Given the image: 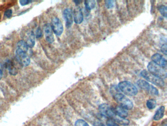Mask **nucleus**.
Listing matches in <instances>:
<instances>
[{
	"label": "nucleus",
	"mask_w": 167,
	"mask_h": 126,
	"mask_svg": "<svg viewBox=\"0 0 167 126\" xmlns=\"http://www.w3.org/2000/svg\"><path fill=\"white\" fill-rule=\"evenodd\" d=\"M119 90L129 96H134L137 94L138 90L134 84L127 81H122L118 84Z\"/></svg>",
	"instance_id": "obj_1"
},
{
	"label": "nucleus",
	"mask_w": 167,
	"mask_h": 126,
	"mask_svg": "<svg viewBox=\"0 0 167 126\" xmlns=\"http://www.w3.org/2000/svg\"><path fill=\"white\" fill-rule=\"evenodd\" d=\"M147 68L148 72L152 75L162 79L166 78L167 74L166 69L153 63V62L148 63Z\"/></svg>",
	"instance_id": "obj_2"
},
{
	"label": "nucleus",
	"mask_w": 167,
	"mask_h": 126,
	"mask_svg": "<svg viewBox=\"0 0 167 126\" xmlns=\"http://www.w3.org/2000/svg\"><path fill=\"white\" fill-rule=\"evenodd\" d=\"M113 98L116 102L120 105V107L126 110H131L133 107V103L127 97L119 92L113 94Z\"/></svg>",
	"instance_id": "obj_3"
},
{
	"label": "nucleus",
	"mask_w": 167,
	"mask_h": 126,
	"mask_svg": "<svg viewBox=\"0 0 167 126\" xmlns=\"http://www.w3.org/2000/svg\"><path fill=\"white\" fill-rule=\"evenodd\" d=\"M140 74L141 76L146 79V80L154 84L156 86L160 87H163L165 86V82L163 79L152 75V74H150L149 72H147L146 70H142Z\"/></svg>",
	"instance_id": "obj_4"
},
{
	"label": "nucleus",
	"mask_w": 167,
	"mask_h": 126,
	"mask_svg": "<svg viewBox=\"0 0 167 126\" xmlns=\"http://www.w3.org/2000/svg\"><path fill=\"white\" fill-rule=\"evenodd\" d=\"M137 84L141 89L146 91L150 94L152 96H158L159 94L158 90L156 88L148 83L146 81L144 80H139L137 82Z\"/></svg>",
	"instance_id": "obj_5"
},
{
	"label": "nucleus",
	"mask_w": 167,
	"mask_h": 126,
	"mask_svg": "<svg viewBox=\"0 0 167 126\" xmlns=\"http://www.w3.org/2000/svg\"><path fill=\"white\" fill-rule=\"evenodd\" d=\"M16 57L17 58L18 62L22 66L27 67L30 65V59L27 53L24 52L23 51L17 49L16 51Z\"/></svg>",
	"instance_id": "obj_6"
},
{
	"label": "nucleus",
	"mask_w": 167,
	"mask_h": 126,
	"mask_svg": "<svg viewBox=\"0 0 167 126\" xmlns=\"http://www.w3.org/2000/svg\"><path fill=\"white\" fill-rule=\"evenodd\" d=\"M51 28L56 35H61L63 32V26L61 21L58 17H54L52 20Z\"/></svg>",
	"instance_id": "obj_7"
},
{
	"label": "nucleus",
	"mask_w": 167,
	"mask_h": 126,
	"mask_svg": "<svg viewBox=\"0 0 167 126\" xmlns=\"http://www.w3.org/2000/svg\"><path fill=\"white\" fill-rule=\"evenodd\" d=\"M99 113L103 117L111 119L114 114H115L111 108L107 104L103 103L99 107Z\"/></svg>",
	"instance_id": "obj_8"
},
{
	"label": "nucleus",
	"mask_w": 167,
	"mask_h": 126,
	"mask_svg": "<svg viewBox=\"0 0 167 126\" xmlns=\"http://www.w3.org/2000/svg\"><path fill=\"white\" fill-rule=\"evenodd\" d=\"M152 61L153 63L158 65L164 69L166 68L167 67V61L163 56L159 53H156L153 55L152 57Z\"/></svg>",
	"instance_id": "obj_9"
},
{
	"label": "nucleus",
	"mask_w": 167,
	"mask_h": 126,
	"mask_svg": "<svg viewBox=\"0 0 167 126\" xmlns=\"http://www.w3.org/2000/svg\"><path fill=\"white\" fill-rule=\"evenodd\" d=\"M63 17L66 22V27L69 28L72 26L73 23V11L71 9H66L63 11Z\"/></svg>",
	"instance_id": "obj_10"
},
{
	"label": "nucleus",
	"mask_w": 167,
	"mask_h": 126,
	"mask_svg": "<svg viewBox=\"0 0 167 126\" xmlns=\"http://www.w3.org/2000/svg\"><path fill=\"white\" fill-rule=\"evenodd\" d=\"M73 16L75 23L78 24H80L84 20V15L81 8L78 5L76 6L74 9Z\"/></svg>",
	"instance_id": "obj_11"
},
{
	"label": "nucleus",
	"mask_w": 167,
	"mask_h": 126,
	"mask_svg": "<svg viewBox=\"0 0 167 126\" xmlns=\"http://www.w3.org/2000/svg\"><path fill=\"white\" fill-rule=\"evenodd\" d=\"M44 33H45L46 40L48 42L52 44L54 42V37L53 35L52 30L51 28V25L49 24H47L45 26Z\"/></svg>",
	"instance_id": "obj_12"
},
{
	"label": "nucleus",
	"mask_w": 167,
	"mask_h": 126,
	"mask_svg": "<svg viewBox=\"0 0 167 126\" xmlns=\"http://www.w3.org/2000/svg\"><path fill=\"white\" fill-rule=\"evenodd\" d=\"M112 109L114 113L120 117L125 118L127 117L128 116V112L127 110L120 106H118L116 107L115 108H113V109L112 108Z\"/></svg>",
	"instance_id": "obj_13"
},
{
	"label": "nucleus",
	"mask_w": 167,
	"mask_h": 126,
	"mask_svg": "<svg viewBox=\"0 0 167 126\" xmlns=\"http://www.w3.org/2000/svg\"><path fill=\"white\" fill-rule=\"evenodd\" d=\"M111 119L115 122H116V123H117L121 125L122 126H127L130 123L129 120L120 117L115 114H114Z\"/></svg>",
	"instance_id": "obj_14"
},
{
	"label": "nucleus",
	"mask_w": 167,
	"mask_h": 126,
	"mask_svg": "<svg viewBox=\"0 0 167 126\" xmlns=\"http://www.w3.org/2000/svg\"><path fill=\"white\" fill-rule=\"evenodd\" d=\"M35 37L34 34L32 32L28 34L27 36V41L26 42L27 44L28 45V47L30 48H32L35 45Z\"/></svg>",
	"instance_id": "obj_15"
},
{
	"label": "nucleus",
	"mask_w": 167,
	"mask_h": 126,
	"mask_svg": "<svg viewBox=\"0 0 167 126\" xmlns=\"http://www.w3.org/2000/svg\"><path fill=\"white\" fill-rule=\"evenodd\" d=\"M165 112V107L161 106L155 112L154 115L153 116V120L155 121H158L160 119L163 117L164 114Z\"/></svg>",
	"instance_id": "obj_16"
},
{
	"label": "nucleus",
	"mask_w": 167,
	"mask_h": 126,
	"mask_svg": "<svg viewBox=\"0 0 167 126\" xmlns=\"http://www.w3.org/2000/svg\"><path fill=\"white\" fill-rule=\"evenodd\" d=\"M6 66L11 75H15L17 74V70L12 62L11 61L7 62Z\"/></svg>",
	"instance_id": "obj_17"
},
{
	"label": "nucleus",
	"mask_w": 167,
	"mask_h": 126,
	"mask_svg": "<svg viewBox=\"0 0 167 126\" xmlns=\"http://www.w3.org/2000/svg\"><path fill=\"white\" fill-rule=\"evenodd\" d=\"M17 49L19 50L20 51H23L25 53H27L28 50V45L27 44L26 42L24 40H20L18 42L17 44Z\"/></svg>",
	"instance_id": "obj_18"
},
{
	"label": "nucleus",
	"mask_w": 167,
	"mask_h": 126,
	"mask_svg": "<svg viewBox=\"0 0 167 126\" xmlns=\"http://www.w3.org/2000/svg\"><path fill=\"white\" fill-rule=\"evenodd\" d=\"M84 5L87 11H90L96 5V2L94 0H87L84 2Z\"/></svg>",
	"instance_id": "obj_19"
},
{
	"label": "nucleus",
	"mask_w": 167,
	"mask_h": 126,
	"mask_svg": "<svg viewBox=\"0 0 167 126\" xmlns=\"http://www.w3.org/2000/svg\"><path fill=\"white\" fill-rule=\"evenodd\" d=\"M146 105L149 109H153L156 106V101L154 99H150L146 102Z\"/></svg>",
	"instance_id": "obj_20"
},
{
	"label": "nucleus",
	"mask_w": 167,
	"mask_h": 126,
	"mask_svg": "<svg viewBox=\"0 0 167 126\" xmlns=\"http://www.w3.org/2000/svg\"><path fill=\"white\" fill-rule=\"evenodd\" d=\"M159 11H160V13L164 17H167V7L165 5H161L159 6Z\"/></svg>",
	"instance_id": "obj_21"
},
{
	"label": "nucleus",
	"mask_w": 167,
	"mask_h": 126,
	"mask_svg": "<svg viewBox=\"0 0 167 126\" xmlns=\"http://www.w3.org/2000/svg\"><path fill=\"white\" fill-rule=\"evenodd\" d=\"M75 126H90L89 124L86 122L85 121H84L83 120H81V119H79L78 120L75 124Z\"/></svg>",
	"instance_id": "obj_22"
},
{
	"label": "nucleus",
	"mask_w": 167,
	"mask_h": 126,
	"mask_svg": "<svg viewBox=\"0 0 167 126\" xmlns=\"http://www.w3.org/2000/svg\"><path fill=\"white\" fill-rule=\"evenodd\" d=\"M105 5L107 9H112L114 5V1H106L105 2Z\"/></svg>",
	"instance_id": "obj_23"
},
{
	"label": "nucleus",
	"mask_w": 167,
	"mask_h": 126,
	"mask_svg": "<svg viewBox=\"0 0 167 126\" xmlns=\"http://www.w3.org/2000/svg\"><path fill=\"white\" fill-rule=\"evenodd\" d=\"M106 125L107 126H120L111 119H109L106 122Z\"/></svg>",
	"instance_id": "obj_24"
},
{
	"label": "nucleus",
	"mask_w": 167,
	"mask_h": 126,
	"mask_svg": "<svg viewBox=\"0 0 167 126\" xmlns=\"http://www.w3.org/2000/svg\"><path fill=\"white\" fill-rule=\"evenodd\" d=\"M12 14V11L11 9H7V11H6L4 13V16H5V17L10 18L11 17Z\"/></svg>",
	"instance_id": "obj_25"
},
{
	"label": "nucleus",
	"mask_w": 167,
	"mask_h": 126,
	"mask_svg": "<svg viewBox=\"0 0 167 126\" xmlns=\"http://www.w3.org/2000/svg\"><path fill=\"white\" fill-rule=\"evenodd\" d=\"M42 32L41 31V30L40 29V28H39L37 29L36 31V34H35V37L38 39V38H40L41 37H42Z\"/></svg>",
	"instance_id": "obj_26"
},
{
	"label": "nucleus",
	"mask_w": 167,
	"mask_h": 126,
	"mask_svg": "<svg viewBox=\"0 0 167 126\" xmlns=\"http://www.w3.org/2000/svg\"><path fill=\"white\" fill-rule=\"evenodd\" d=\"M161 50L164 54L166 56L167 55V44H165L163 45H162V46L161 47Z\"/></svg>",
	"instance_id": "obj_27"
},
{
	"label": "nucleus",
	"mask_w": 167,
	"mask_h": 126,
	"mask_svg": "<svg viewBox=\"0 0 167 126\" xmlns=\"http://www.w3.org/2000/svg\"><path fill=\"white\" fill-rule=\"evenodd\" d=\"M30 1H28V0H21L19 1L20 4L22 6L27 5L28 4L30 3Z\"/></svg>",
	"instance_id": "obj_28"
},
{
	"label": "nucleus",
	"mask_w": 167,
	"mask_h": 126,
	"mask_svg": "<svg viewBox=\"0 0 167 126\" xmlns=\"http://www.w3.org/2000/svg\"><path fill=\"white\" fill-rule=\"evenodd\" d=\"M94 126H105L103 123L99 121H97L94 123Z\"/></svg>",
	"instance_id": "obj_29"
},
{
	"label": "nucleus",
	"mask_w": 167,
	"mask_h": 126,
	"mask_svg": "<svg viewBox=\"0 0 167 126\" xmlns=\"http://www.w3.org/2000/svg\"><path fill=\"white\" fill-rule=\"evenodd\" d=\"M2 76H3V72H2V71L0 69V80L2 78Z\"/></svg>",
	"instance_id": "obj_30"
},
{
	"label": "nucleus",
	"mask_w": 167,
	"mask_h": 126,
	"mask_svg": "<svg viewBox=\"0 0 167 126\" xmlns=\"http://www.w3.org/2000/svg\"><path fill=\"white\" fill-rule=\"evenodd\" d=\"M1 13H0V18H1Z\"/></svg>",
	"instance_id": "obj_31"
}]
</instances>
